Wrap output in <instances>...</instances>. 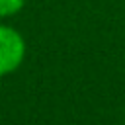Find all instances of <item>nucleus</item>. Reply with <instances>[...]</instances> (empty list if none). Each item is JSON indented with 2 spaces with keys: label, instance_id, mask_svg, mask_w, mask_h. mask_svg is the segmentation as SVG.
Listing matches in <instances>:
<instances>
[{
  "label": "nucleus",
  "instance_id": "1",
  "mask_svg": "<svg viewBox=\"0 0 125 125\" xmlns=\"http://www.w3.org/2000/svg\"><path fill=\"white\" fill-rule=\"evenodd\" d=\"M25 59V39L10 25L0 23V76L12 74Z\"/></svg>",
  "mask_w": 125,
  "mask_h": 125
},
{
  "label": "nucleus",
  "instance_id": "2",
  "mask_svg": "<svg viewBox=\"0 0 125 125\" xmlns=\"http://www.w3.org/2000/svg\"><path fill=\"white\" fill-rule=\"evenodd\" d=\"M25 0H0V18H8L18 14L23 8Z\"/></svg>",
  "mask_w": 125,
  "mask_h": 125
}]
</instances>
